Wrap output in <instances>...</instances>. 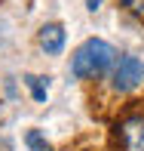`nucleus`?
Returning a JSON list of instances; mask_svg holds the SVG:
<instances>
[{
    "mask_svg": "<svg viewBox=\"0 0 144 151\" xmlns=\"http://www.w3.org/2000/svg\"><path fill=\"white\" fill-rule=\"evenodd\" d=\"M116 62V50L107 40L89 37L77 46V52L71 56V74L77 80H95L101 74H107Z\"/></svg>",
    "mask_w": 144,
    "mask_h": 151,
    "instance_id": "f257e3e1",
    "label": "nucleus"
},
{
    "mask_svg": "<svg viewBox=\"0 0 144 151\" xmlns=\"http://www.w3.org/2000/svg\"><path fill=\"white\" fill-rule=\"evenodd\" d=\"M141 83H144V62L138 56H129V52L116 56L113 68H111V90L126 96V93L138 90Z\"/></svg>",
    "mask_w": 144,
    "mask_h": 151,
    "instance_id": "f03ea898",
    "label": "nucleus"
},
{
    "mask_svg": "<svg viewBox=\"0 0 144 151\" xmlns=\"http://www.w3.org/2000/svg\"><path fill=\"white\" fill-rule=\"evenodd\" d=\"M120 151H144V114H126L116 123Z\"/></svg>",
    "mask_w": 144,
    "mask_h": 151,
    "instance_id": "7ed1b4c3",
    "label": "nucleus"
},
{
    "mask_svg": "<svg viewBox=\"0 0 144 151\" xmlns=\"http://www.w3.org/2000/svg\"><path fill=\"white\" fill-rule=\"evenodd\" d=\"M65 40H67V34H65V25L61 22H46L37 31V43H40V50L46 56H61L65 52Z\"/></svg>",
    "mask_w": 144,
    "mask_h": 151,
    "instance_id": "20e7f679",
    "label": "nucleus"
},
{
    "mask_svg": "<svg viewBox=\"0 0 144 151\" xmlns=\"http://www.w3.org/2000/svg\"><path fill=\"white\" fill-rule=\"evenodd\" d=\"M25 86L31 90V99L37 105H43L49 99V77H40V74H25Z\"/></svg>",
    "mask_w": 144,
    "mask_h": 151,
    "instance_id": "39448f33",
    "label": "nucleus"
},
{
    "mask_svg": "<svg viewBox=\"0 0 144 151\" xmlns=\"http://www.w3.org/2000/svg\"><path fill=\"white\" fill-rule=\"evenodd\" d=\"M25 145L31 151H52V145L46 142V136L40 133V129H28V133H25Z\"/></svg>",
    "mask_w": 144,
    "mask_h": 151,
    "instance_id": "423d86ee",
    "label": "nucleus"
},
{
    "mask_svg": "<svg viewBox=\"0 0 144 151\" xmlns=\"http://www.w3.org/2000/svg\"><path fill=\"white\" fill-rule=\"evenodd\" d=\"M123 6H126L129 12H135V16H144V0H120Z\"/></svg>",
    "mask_w": 144,
    "mask_h": 151,
    "instance_id": "0eeeda50",
    "label": "nucleus"
},
{
    "mask_svg": "<svg viewBox=\"0 0 144 151\" xmlns=\"http://www.w3.org/2000/svg\"><path fill=\"white\" fill-rule=\"evenodd\" d=\"M101 3H104V0H86V9H89V12H98Z\"/></svg>",
    "mask_w": 144,
    "mask_h": 151,
    "instance_id": "6e6552de",
    "label": "nucleus"
}]
</instances>
